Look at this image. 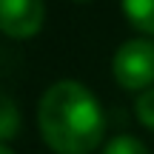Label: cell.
I'll return each instance as SVG.
<instances>
[{
	"mask_svg": "<svg viewBox=\"0 0 154 154\" xmlns=\"http://www.w3.org/2000/svg\"><path fill=\"white\" fill-rule=\"evenodd\" d=\"M37 131L54 154H94L106 140V111L80 80H57L37 100Z\"/></svg>",
	"mask_w": 154,
	"mask_h": 154,
	"instance_id": "cell-1",
	"label": "cell"
},
{
	"mask_svg": "<svg viewBox=\"0 0 154 154\" xmlns=\"http://www.w3.org/2000/svg\"><path fill=\"white\" fill-rule=\"evenodd\" d=\"M111 74L126 91H146L154 86V37H128L111 57Z\"/></svg>",
	"mask_w": 154,
	"mask_h": 154,
	"instance_id": "cell-2",
	"label": "cell"
},
{
	"mask_svg": "<svg viewBox=\"0 0 154 154\" xmlns=\"http://www.w3.org/2000/svg\"><path fill=\"white\" fill-rule=\"evenodd\" d=\"M46 26V0H0V34L32 40Z\"/></svg>",
	"mask_w": 154,
	"mask_h": 154,
	"instance_id": "cell-3",
	"label": "cell"
},
{
	"mask_svg": "<svg viewBox=\"0 0 154 154\" xmlns=\"http://www.w3.org/2000/svg\"><path fill=\"white\" fill-rule=\"evenodd\" d=\"M126 20L143 37H154V0H120Z\"/></svg>",
	"mask_w": 154,
	"mask_h": 154,
	"instance_id": "cell-4",
	"label": "cell"
},
{
	"mask_svg": "<svg viewBox=\"0 0 154 154\" xmlns=\"http://www.w3.org/2000/svg\"><path fill=\"white\" fill-rule=\"evenodd\" d=\"M20 128H23V117H20L17 103L9 94H0V143L14 140Z\"/></svg>",
	"mask_w": 154,
	"mask_h": 154,
	"instance_id": "cell-5",
	"label": "cell"
},
{
	"mask_svg": "<svg viewBox=\"0 0 154 154\" xmlns=\"http://www.w3.org/2000/svg\"><path fill=\"white\" fill-rule=\"evenodd\" d=\"M103 154H151L149 146L143 140H137L134 134H117V137L106 140Z\"/></svg>",
	"mask_w": 154,
	"mask_h": 154,
	"instance_id": "cell-6",
	"label": "cell"
},
{
	"mask_svg": "<svg viewBox=\"0 0 154 154\" xmlns=\"http://www.w3.org/2000/svg\"><path fill=\"white\" fill-rule=\"evenodd\" d=\"M134 114H137V120H140L143 128L154 131V86L134 97Z\"/></svg>",
	"mask_w": 154,
	"mask_h": 154,
	"instance_id": "cell-7",
	"label": "cell"
},
{
	"mask_svg": "<svg viewBox=\"0 0 154 154\" xmlns=\"http://www.w3.org/2000/svg\"><path fill=\"white\" fill-rule=\"evenodd\" d=\"M0 154H14V151L9 149V143H0Z\"/></svg>",
	"mask_w": 154,
	"mask_h": 154,
	"instance_id": "cell-8",
	"label": "cell"
},
{
	"mask_svg": "<svg viewBox=\"0 0 154 154\" xmlns=\"http://www.w3.org/2000/svg\"><path fill=\"white\" fill-rule=\"evenodd\" d=\"M72 3H91V0H72Z\"/></svg>",
	"mask_w": 154,
	"mask_h": 154,
	"instance_id": "cell-9",
	"label": "cell"
}]
</instances>
